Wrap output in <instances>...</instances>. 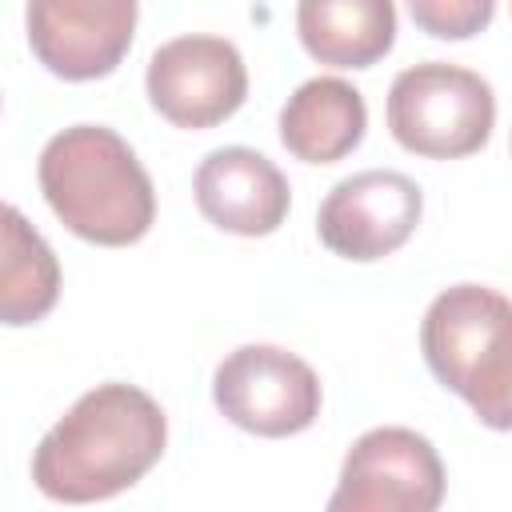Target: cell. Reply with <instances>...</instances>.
Here are the masks:
<instances>
[{
  "instance_id": "cell-14",
  "label": "cell",
  "mask_w": 512,
  "mask_h": 512,
  "mask_svg": "<svg viewBox=\"0 0 512 512\" xmlns=\"http://www.w3.org/2000/svg\"><path fill=\"white\" fill-rule=\"evenodd\" d=\"M412 24L436 40H468L492 24L496 0H408Z\"/></svg>"
},
{
  "instance_id": "cell-4",
  "label": "cell",
  "mask_w": 512,
  "mask_h": 512,
  "mask_svg": "<svg viewBox=\"0 0 512 512\" xmlns=\"http://www.w3.org/2000/svg\"><path fill=\"white\" fill-rule=\"evenodd\" d=\"M496 96L472 68L424 60L404 68L388 88V128L400 148L428 160L472 156L488 144Z\"/></svg>"
},
{
  "instance_id": "cell-7",
  "label": "cell",
  "mask_w": 512,
  "mask_h": 512,
  "mask_svg": "<svg viewBox=\"0 0 512 512\" xmlns=\"http://www.w3.org/2000/svg\"><path fill=\"white\" fill-rule=\"evenodd\" d=\"M148 100L176 128H212L248 96V68L224 36H176L148 60Z\"/></svg>"
},
{
  "instance_id": "cell-10",
  "label": "cell",
  "mask_w": 512,
  "mask_h": 512,
  "mask_svg": "<svg viewBox=\"0 0 512 512\" xmlns=\"http://www.w3.org/2000/svg\"><path fill=\"white\" fill-rule=\"evenodd\" d=\"M192 192H196V208L204 212V220H212L216 228L232 236L276 232L292 204V188L284 172L264 152L244 148V144L208 152L196 168Z\"/></svg>"
},
{
  "instance_id": "cell-2",
  "label": "cell",
  "mask_w": 512,
  "mask_h": 512,
  "mask_svg": "<svg viewBox=\"0 0 512 512\" xmlns=\"http://www.w3.org/2000/svg\"><path fill=\"white\" fill-rule=\"evenodd\" d=\"M40 192L56 220L104 248L136 244L156 220V188L128 140L104 124H72L40 152Z\"/></svg>"
},
{
  "instance_id": "cell-1",
  "label": "cell",
  "mask_w": 512,
  "mask_h": 512,
  "mask_svg": "<svg viewBox=\"0 0 512 512\" xmlns=\"http://www.w3.org/2000/svg\"><path fill=\"white\" fill-rule=\"evenodd\" d=\"M168 444L164 408L136 384H96L36 444L32 484L60 504H92L132 488Z\"/></svg>"
},
{
  "instance_id": "cell-13",
  "label": "cell",
  "mask_w": 512,
  "mask_h": 512,
  "mask_svg": "<svg viewBox=\"0 0 512 512\" xmlns=\"http://www.w3.org/2000/svg\"><path fill=\"white\" fill-rule=\"evenodd\" d=\"M60 296V264L44 236L24 220L16 204L4 208V256H0V320L8 328L36 324Z\"/></svg>"
},
{
  "instance_id": "cell-8",
  "label": "cell",
  "mask_w": 512,
  "mask_h": 512,
  "mask_svg": "<svg viewBox=\"0 0 512 512\" xmlns=\"http://www.w3.org/2000/svg\"><path fill=\"white\" fill-rule=\"evenodd\" d=\"M140 0H28L32 56L60 80H100L120 68L136 36Z\"/></svg>"
},
{
  "instance_id": "cell-3",
  "label": "cell",
  "mask_w": 512,
  "mask_h": 512,
  "mask_svg": "<svg viewBox=\"0 0 512 512\" xmlns=\"http://www.w3.org/2000/svg\"><path fill=\"white\" fill-rule=\"evenodd\" d=\"M432 376L456 392L480 424L512 432V300L484 284L444 288L420 324Z\"/></svg>"
},
{
  "instance_id": "cell-12",
  "label": "cell",
  "mask_w": 512,
  "mask_h": 512,
  "mask_svg": "<svg viewBox=\"0 0 512 512\" xmlns=\"http://www.w3.org/2000/svg\"><path fill=\"white\" fill-rule=\"evenodd\" d=\"M304 52L332 68H372L396 44L392 0H296Z\"/></svg>"
},
{
  "instance_id": "cell-5",
  "label": "cell",
  "mask_w": 512,
  "mask_h": 512,
  "mask_svg": "<svg viewBox=\"0 0 512 512\" xmlns=\"http://www.w3.org/2000/svg\"><path fill=\"white\" fill-rule=\"evenodd\" d=\"M212 400L220 416L252 436H296L320 416V380L288 348L244 344L216 364Z\"/></svg>"
},
{
  "instance_id": "cell-11",
  "label": "cell",
  "mask_w": 512,
  "mask_h": 512,
  "mask_svg": "<svg viewBox=\"0 0 512 512\" xmlns=\"http://www.w3.org/2000/svg\"><path fill=\"white\" fill-rule=\"evenodd\" d=\"M368 128L364 96L340 76L304 80L280 108V144L304 164L344 160Z\"/></svg>"
},
{
  "instance_id": "cell-6",
  "label": "cell",
  "mask_w": 512,
  "mask_h": 512,
  "mask_svg": "<svg viewBox=\"0 0 512 512\" xmlns=\"http://www.w3.org/2000/svg\"><path fill=\"white\" fill-rule=\"evenodd\" d=\"M444 500V464L412 428L364 432L344 464L328 512H432Z\"/></svg>"
},
{
  "instance_id": "cell-9",
  "label": "cell",
  "mask_w": 512,
  "mask_h": 512,
  "mask_svg": "<svg viewBox=\"0 0 512 512\" xmlns=\"http://www.w3.org/2000/svg\"><path fill=\"white\" fill-rule=\"evenodd\" d=\"M424 196L416 180L392 168H368L348 180H340L320 212H316V232L328 252L344 260H380L396 252L420 224Z\"/></svg>"
}]
</instances>
